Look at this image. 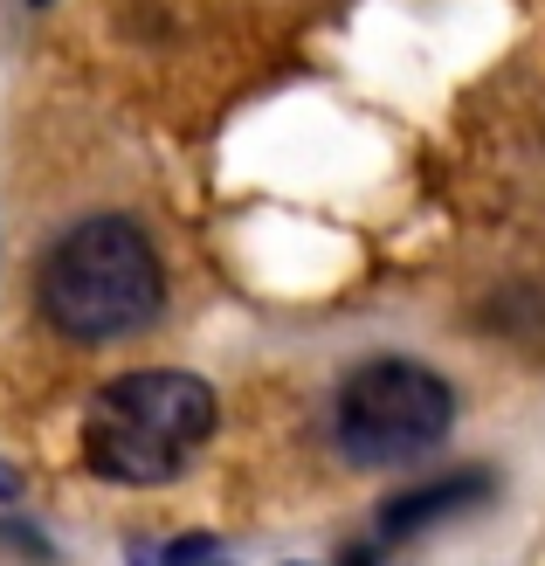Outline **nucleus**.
<instances>
[{
    "label": "nucleus",
    "mask_w": 545,
    "mask_h": 566,
    "mask_svg": "<svg viewBox=\"0 0 545 566\" xmlns=\"http://www.w3.org/2000/svg\"><path fill=\"white\" fill-rule=\"evenodd\" d=\"M42 318L70 338V346H118V338L146 332L166 304V270L146 229L125 214H91L70 235L49 242L42 276H35Z\"/></svg>",
    "instance_id": "nucleus-1"
},
{
    "label": "nucleus",
    "mask_w": 545,
    "mask_h": 566,
    "mask_svg": "<svg viewBox=\"0 0 545 566\" xmlns=\"http://www.w3.org/2000/svg\"><path fill=\"white\" fill-rule=\"evenodd\" d=\"M214 387L174 374V366H146V374H118L97 387L91 415H83V463L104 484H174V476L208 449L214 436Z\"/></svg>",
    "instance_id": "nucleus-2"
},
{
    "label": "nucleus",
    "mask_w": 545,
    "mask_h": 566,
    "mask_svg": "<svg viewBox=\"0 0 545 566\" xmlns=\"http://www.w3.org/2000/svg\"><path fill=\"white\" fill-rule=\"evenodd\" d=\"M455 421V394L442 374L415 359H373L338 387V449L353 463H415L428 457Z\"/></svg>",
    "instance_id": "nucleus-3"
},
{
    "label": "nucleus",
    "mask_w": 545,
    "mask_h": 566,
    "mask_svg": "<svg viewBox=\"0 0 545 566\" xmlns=\"http://www.w3.org/2000/svg\"><path fill=\"white\" fill-rule=\"evenodd\" d=\"M491 484H497L491 470H449V476H436V484H421V491L387 504V512H380V539H415V532L442 525V518H463L470 504L491 497Z\"/></svg>",
    "instance_id": "nucleus-4"
},
{
    "label": "nucleus",
    "mask_w": 545,
    "mask_h": 566,
    "mask_svg": "<svg viewBox=\"0 0 545 566\" xmlns=\"http://www.w3.org/2000/svg\"><path fill=\"white\" fill-rule=\"evenodd\" d=\"M138 566H235L214 539H200V532H187V539H166V546H138Z\"/></svg>",
    "instance_id": "nucleus-5"
},
{
    "label": "nucleus",
    "mask_w": 545,
    "mask_h": 566,
    "mask_svg": "<svg viewBox=\"0 0 545 566\" xmlns=\"http://www.w3.org/2000/svg\"><path fill=\"white\" fill-rule=\"evenodd\" d=\"M14 497H21V470L0 463V504H14Z\"/></svg>",
    "instance_id": "nucleus-6"
},
{
    "label": "nucleus",
    "mask_w": 545,
    "mask_h": 566,
    "mask_svg": "<svg viewBox=\"0 0 545 566\" xmlns=\"http://www.w3.org/2000/svg\"><path fill=\"white\" fill-rule=\"evenodd\" d=\"M346 566H373V559H366V553H353V559H346Z\"/></svg>",
    "instance_id": "nucleus-7"
},
{
    "label": "nucleus",
    "mask_w": 545,
    "mask_h": 566,
    "mask_svg": "<svg viewBox=\"0 0 545 566\" xmlns=\"http://www.w3.org/2000/svg\"><path fill=\"white\" fill-rule=\"evenodd\" d=\"M28 8H49V0H28Z\"/></svg>",
    "instance_id": "nucleus-8"
}]
</instances>
